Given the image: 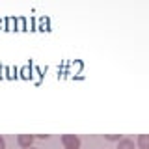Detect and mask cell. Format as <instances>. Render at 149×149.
I'll return each mask as SVG.
<instances>
[{"label":"cell","instance_id":"5","mask_svg":"<svg viewBox=\"0 0 149 149\" xmlns=\"http://www.w3.org/2000/svg\"><path fill=\"white\" fill-rule=\"evenodd\" d=\"M106 138H108V140H119L121 134H106Z\"/></svg>","mask_w":149,"mask_h":149},{"label":"cell","instance_id":"3","mask_svg":"<svg viewBox=\"0 0 149 149\" xmlns=\"http://www.w3.org/2000/svg\"><path fill=\"white\" fill-rule=\"evenodd\" d=\"M138 147L140 149H149V134H140L138 136Z\"/></svg>","mask_w":149,"mask_h":149},{"label":"cell","instance_id":"4","mask_svg":"<svg viewBox=\"0 0 149 149\" xmlns=\"http://www.w3.org/2000/svg\"><path fill=\"white\" fill-rule=\"evenodd\" d=\"M118 149H134V142L132 140H119Z\"/></svg>","mask_w":149,"mask_h":149},{"label":"cell","instance_id":"1","mask_svg":"<svg viewBox=\"0 0 149 149\" xmlns=\"http://www.w3.org/2000/svg\"><path fill=\"white\" fill-rule=\"evenodd\" d=\"M62 142H63L65 149H78L80 147V140H78V136H74V134H63Z\"/></svg>","mask_w":149,"mask_h":149},{"label":"cell","instance_id":"6","mask_svg":"<svg viewBox=\"0 0 149 149\" xmlns=\"http://www.w3.org/2000/svg\"><path fill=\"white\" fill-rule=\"evenodd\" d=\"M4 147H6V143H4V138L0 136V149H4Z\"/></svg>","mask_w":149,"mask_h":149},{"label":"cell","instance_id":"7","mask_svg":"<svg viewBox=\"0 0 149 149\" xmlns=\"http://www.w3.org/2000/svg\"><path fill=\"white\" fill-rule=\"evenodd\" d=\"M28 149H34V147H28Z\"/></svg>","mask_w":149,"mask_h":149},{"label":"cell","instance_id":"2","mask_svg":"<svg viewBox=\"0 0 149 149\" xmlns=\"http://www.w3.org/2000/svg\"><path fill=\"white\" fill-rule=\"evenodd\" d=\"M17 142H19L21 147H30L32 142H34V136H32V134H19Z\"/></svg>","mask_w":149,"mask_h":149}]
</instances>
